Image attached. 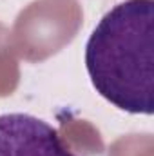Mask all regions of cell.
I'll list each match as a JSON object with an SVG mask.
<instances>
[{"label":"cell","mask_w":154,"mask_h":156,"mask_svg":"<svg viewBox=\"0 0 154 156\" xmlns=\"http://www.w3.org/2000/svg\"><path fill=\"white\" fill-rule=\"evenodd\" d=\"M96 93L131 115L154 111V0H123L96 24L85 45Z\"/></svg>","instance_id":"6da1fadb"},{"label":"cell","mask_w":154,"mask_h":156,"mask_svg":"<svg viewBox=\"0 0 154 156\" xmlns=\"http://www.w3.org/2000/svg\"><path fill=\"white\" fill-rule=\"evenodd\" d=\"M0 156H76L60 133L26 113L0 115Z\"/></svg>","instance_id":"7a4b0ae2"}]
</instances>
